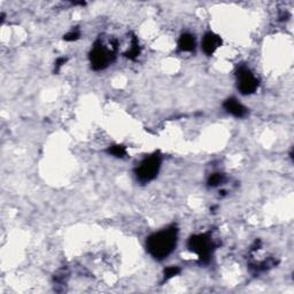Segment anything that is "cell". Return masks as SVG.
<instances>
[{
	"mask_svg": "<svg viewBox=\"0 0 294 294\" xmlns=\"http://www.w3.org/2000/svg\"><path fill=\"white\" fill-rule=\"evenodd\" d=\"M80 36V32L79 30H77V29H75V30H71L68 32V34H66L64 36V40H66V42H75V40H77L79 38Z\"/></svg>",
	"mask_w": 294,
	"mask_h": 294,
	"instance_id": "13",
	"label": "cell"
},
{
	"mask_svg": "<svg viewBox=\"0 0 294 294\" xmlns=\"http://www.w3.org/2000/svg\"><path fill=\"white\" fill-rule=\"evenodd\" d=\"M66 62H67V58H59L57 61H55V66H54V73H59L62 66H64Z\"/></svg>",
	"mask_w": 294,
	"mask_h": 294,
	"instance_id": "14",
	"label": "cell"
},
{
	"mask_svg": "<svg viewBox=\"0 0 294 294\" xmlns=\"http://www.w3.org/2000/svg\"><path fill=\"white\" fill-rule=\"evenodd\" d=\"M187 247L191 252L196 253L202 264H207L212 260L216 245L211 232H207L191 236L187 242Z\"/></svg>",
	"mask_w": 294,
	"mask_h": 294,
	"instance_id": "3",
	"label": "cell"
},
{
	"mask_svg": "<svg viewBox=\"0 0 294 294\" xmlns=\"http://www.w3.org/2000/svg\"><path fill=\"white\" fill-rule=\"evenodd\" d=\"M107 153L109 154V155H113L115 157H120V159H122V157L127 155V149L123 145H113L107 149Z\"/></svg>",
	"mask_w": 294,
	"mask_h": 294,
	"instance_id": "10",
	"label": "cell"
},
{
	"mask_svg": "<svg viewBox=\"0 0 294 294\" xmlns=\"http://www.w3.org/2000/svg\"><path fill=\"white\" fill-rule=\"evenodd\" d=\"M178 240V230L176 225H170L149 236L146 241V248L155 260H164L174 252Z\"/></svg>",
	"mask_w": 294,
	"mask_h": 294,
	"instance_id": "1",
	"label": "cell"
},
{
	"mask_svg": "<svg viewBox=\"0 0 294 294\" xmlns=\"http://www.w3.org/2000/svg\"><path fill=\"white\" fill-rule=\"evenodd\" d=\"M236 79L238 90L244 95L254 93L259 87V79L256 78L251 69L244 65L237 68Z\"/></svg>",
	"mask_w": 294,
	"mask_h": 294,
	"instance_id": "5",
	"label": "cell"
},
{
	"mask_svg": "<svg viewBox=\"0 0 294 294\" xmlns=\"http://www.w3.org/2000/svg\"><path fill=\"white\" fill-rule=\"evenodd\" d=\"M179 273H181L179 267H176V266L168 267L163 273V282L169 281V279H171L172 277H175V276H177Z\"/></svg>",
	"mask_w": 294,
	"mask_h": 294,
	"instance_id": "12",
	"label": "cell"
},
{
	"mask_svg": "<svg viewBox=\"0 0 294 294\" xmlns=\"http://www.w3.org/2000/svg\"><path fill=\"white\" fill-rule=\"evenodd\" d=\"M223 107L227 113L233 115L234 117H238V119H242V117L247 116L248 114V109L246 108L244 105L240 104L236 98L226 99V100L224 101Z\"/></svg>",
	"mask_w": 294,
	"mask_h": 294,
	"instance_id": "7",
	"label": "cell"
},
{
	"mask_svg": "<svg viewBox=\"0 0 294 294\" xmlns=\"http://www.w3.org/2000/svg\"><path fill=\"white\" fill-rule=\"evenodd\" d=\"M224 181H225V176L223 174H220V172H215V174L209 176L207 184L209 187H216L220 185V184H223Z\"/></svg>",
	"mask_w": 294,
	"mask_h": 294,
	"instance_id": "11",
	"label": "cell"
},
{
	"mask_svg": "<svg viewBox=\"0 0 294 294\" xmlns=\"http://www.w3.org/2000/svg\"><path fill=\"white\" fill-rule=\"evenodd\" d=\"M222 45V38L215 32L209 31L205 35L202 39V50L207 55H212L215 53V51Z\"/></svg>",
	"mask_w": 294,
	"mask_h": 294,
	"instance_id": "6",
	"label": "cell"
},
{
	"mask_svg": "<svg viewBox=\"0 0 294 294\" xmlns=\"http://www.w3.org/2000/svg\"><path fill=\"white\" fill-rule=\"evenodd\" d=\"M117 43L115 39H110L107 45L101 39H98L90 52V64L92 69L98 72L107 68L115 59Z\"/></svg>",
	"mask_w": 294,
	"mask_h": 294,
	"instance_id": "2",
	"label": "cell"
},
{
	"mask_svg": "<svg viewBox=\"0 0 294 294\" xmlns=\"http://www.w3.org/2000/svg\"><path fill=\"white\" fill-rule=\"evenodd\" d=\"M196 49V38L191 34H183L178 39V50L181 52H192Z\"/></svg>",
	"mask_w": 294,
	"mask_h": 294,
	"instance_id": "8",
	"label": "cell"
},
{
	"mask_svg": "<svg viewBox=\"0 0 294 294\" xmlns=\"http://www.w3.org/2000/svg\"><path fill=\"white\" fill-rule=\"evenodd\" d=\"M162 157L159 153H154L142 161L136 169V177L141 183L146 184L152 182L159 174Z\"/></svg>",
	"mask_w": 294,
	"mask_h": 294,
	"instance_id": "4",
	"label": "cell"
},
{
	"mask_svg": "<svg viewBox=\"0 0 294 294\" xmlns=\"http://www.w3.org/2000/svg\"><path fill=\"white\" fill-rule=\"evenodd\" d=\"M139 54H141V46H139V43H138V39L137 37H132V43H131V47L130 50L128 51L126 53V57L131 59V60H135L136 58L139 57Z\"/></svg>",
	"mask_w": 294,
	"mask_h": 294,
	"instance_id": "9",
	"label": "cell"
}]
</instances>
